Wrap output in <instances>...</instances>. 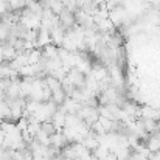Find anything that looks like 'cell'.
<instances>
[{
	"label": "cell",
	"instance_id": "6da1fadb",
	"mask_svg": "<svg viewBox=\"0 0 160 160\" xmlns=\"http://www.w3.org/2000/svg\"><path fill=\"white\" fill-rule=\"evenodd\" d=\"M78 117H79L89 128H92V126L100 120V109L97 106H81L79 112H78Z\"/></svg>",
	"mask_w": 160,
	"mask_h": 160
},
{
	"label": "cell",
	"instance_id": "7a4b0ae2",
	"mask_svg": "<svg viewBox=\"0 0 160 160\" xmlns=\"http://www.w3.org/2000/svg\"><path fill=\"white\" fill-rule=\"evenodd\" d=\"M86 78H87V75L79 72L76 67H73L67 72V79L75 89H84L86 87Z\"/></svg>",
	"mask_w": 160,
	"mask_h": 160
},
{
	"label": "cell",
	"instance_id": "3957f363",
	"mask_svg": "<svg viewBox=\"0 0 160 160\" xmlns=\"http://www.w3.org/2000/svg\"><path fill=\"white\" fill-rule=\"evenodd\" d=\"M65 33H67V30L59 23V25H56L53 30L50 31V34H52V44L56 45L58 48H62V44H64V38H65Z\"/></svg>",
	"mask_w": 160,
	"mask_h": 160
},
{
	"label": "cell",
	"instance_id": "277c9868",
	"mask_svg": "<svg viewBox=\"0 0 160 160\" xmlns=\"http://www.w3.org/2000/svg\"><path fill=\"white\" fill-rule=\"evenodd\" d=\"M58 17H59V23H61L67 31L76 25V17H75V14H73V12H70L68 9H64Z\"/></svg>",
	"mask_w": 160,
	"mask_h": 160
},
{
	"label": "cell",
	"instance_id": "5b68a950",
	"mask_svg": "<svg viewBox=\"0 0 160 160\" xmlns=\"http://www.w3.org/2000/svg\"><path fill=\"white\" fill-rule=\"evenodd\" d=\"M50 145L56 148V149H59V151H62L67 145H70V142L67 140V137L62 134V131H58L56 134H53L52 137H50Z\"/></svg>",
	"mask_w": 160,
	"mask_h": 160
},
{
	"label": "cell",
	"instance_id": "8992f818",
	"mask_svg": "<svg viewBox=\"0 0 160 160\" xmlns=\"http://www.w3.org/2000/svg\"><path fill=\"white\" fill-rule=\"evenodd\" d=\"M5 98H8V100L22 98V97H20V78H17V79H12V81H11L9 87H8V89H6V92H5Z\"/></svg>",
	"mask_w": 160,
	"mask_h": 160
},
{
	"label": "cell",
	"instance_id": "52a82bcc",
	"mask_svg": "<svg viewBox=\"0 0 160 160\" xmlns=\"http://www.w3.org/2000/svg\"><path fill=\"white\" fill-rule=\"evenodd\" d=\"M81 106H82V104H81V103H78L76 100H73V98H67V100H65V103L59 107V109H61V110H64L67 115H76V113L79 112Z\"/></svg>",
	"mask_w": 160,
	"mask_h": 160
},
{
	"label": "cell",
	"instance_id": "ba28073f",
	"mask_svg": "<svg viewBox=\"0 0 160 160\" xmlns=\"http://www.w3.org/2000/svg\"><path fill=\"white\" fill-rule=\"evenodd\" d=\"M48 44H52V34H50V31L48 30H45V28H41L39 30V34H38V42H36V48H44V47H47Z\"/></svg>",
	"mask_w": 160,
	"mask_h": 160
},
{
	"label": "cell",
	"instance_id": "9c48e42d",
	"mask_svg": "<svg viewBox=\"0 0 160 160\" xmlns=\"http://www.w3.org/2000/svg\"><path fill=\"white\" fill-rule=\"evenodd\" d=\"M65 121H67V113L64 110L58 109L56 113L53 115V118H52V123H53V126L56 128V131H62L65 128Z\"/></svg>",
	"mask_w": 160,
	"mask_h": 160
},
{
	"label": "cell",
	"instance_id": "30bf717a",
	"mask_svg": "<svg viewBox=\"0 0 160 160\" xmlns=\"http://www.w3.org/2000/svg\"><path fill=\"white\" fill-rule=\"evenodd\" d=\"M146 148L152 152H159L160 151V132L157 131L156 134H151L149 138L146 140Z\"/></svg>",
	"mask_w": 160,
	"mask_h": 160
},
{
	"label": "cell",
	"instance_id": "8fae6325",
	"mask_svg": "<svg viewBox=\"0 0 160 160\" xmlns=\"http://www.w3.org/2000/svg\"><path fill=\"white\" fill-rule=\"evenodd\" d=\"M82 145H84V148H86V149H89L90 152H93V151L100 146V138H98L93 132H90V134L82 140Z\"/></svg>",
	"mask_w": 160,
	"mask_h": 160
},
{
	"label": "cell",
	"instance_id": "7c38bea8",
	"mask_svg": "<svg viewBox=\"0 0 160 160\" xmlns=\"http://www.w3.org/2000/svg\"><path fill=\"white\" fill-rule=\"evenodd\" d=\"M3 45V62H11V61H14L16 59V56H17V52H16V48L12 47V45H9V44H2Z\"/></svg>",
	"mask_w": 160,
	"mask_h": 160
},
{
	"label": "cell",
	"instance_id": "4fadbf2b",
	"mask_svg": "<svg viewBox=\"0 0 160 160\" xmlns=\"http://www.w3.org/2000/svg\"><path fill=\"white\" fill-rule=\"evenodd\" d=\"M42 56L45 59H56V58H59V48L53 44H48L47 47L42 48Z\"/></svg>",
	"mask_w": 160,
	"mask_h": 160
},
{
	"label": "cell",
	"instance_id": "5bb4252c",
	"mask_svg": "<svg viewBox=\"0 0 160 160\" xmlns=\"http://www.w3.org/2000/svg\"><path fill=\"white\" fill-rule=\"evenodd\" d=\"M67 98H68V97H67V93L64 92V89H61V90H58V92H53L52 101H53L58 107H61L64 103H65V100H67Z\"/></svg>",
	"mask_w": 160,
	"mask_h": 160
},
{
	"label": "cell",
	"instance_id": "9a60e30c",
	"mask_svg": "<svg viewBox=\"0 0 160 160\" xmlns=\"http://www.w3.org/2000/svg\"><path fill=\"white\" fill-rule=\"evenodd\" d=\"M9 38H11V27L0 23V44H6Z\"/></svg>",
	"mask_w": 160,
	"mask_h": 160
},
{
	"label": "cell",
	"instance_id": "2e32d148",
	"mask_svg": "<svg viewBox=\"0 0 160 160\" xmlns=\"http://www.w3.org/2000/svg\"><path fill=\"white\" fill-rule=\"evenodd\" d=\"M45 82H47V86L50 87L52 92H58V90L62 89V82L59 79L53 78V76H45Z\"/></svg>",
	"mask_w": 160,
	"mask_h": 160
},
{
	"label": "cell",
	"instance_id": "e0dca14e",
	"mask_svg": "<svg viewBox=\"0 0 160 160\" xmlns=\"http://www.w3.org/2000/svg\"><path fill=\"white\" fill-rule=\"evenodd\" d=\"M48 8L53 11L56 16H59V14H61V12L65 9V5H64V2H62V0H50Z\"/></svg>",
	"mask_w": 160,
	"mask_h": 160
},
{
	"label": "cell",
	"instance_id": "ac0fdd59",
	"mask_svg": "<svg viewBox=\"0 0 160 160\" xmlns=\"http://www.w3.org/2000/svg\"><path fill=\"white\" fill-rule=\"evenodd\" d=\"M6 2H8L11 11H14V12H19V11H22V9L27 8L25 0H6Z\"/></svg>",
	"mask_w": 160,
	"mask_h": 160
},
{
	"label": "cell",
	"instance_id": "d6986e66",
	"mask_svg": "<svg viewBox=\"0 0 160 160\" xmlns=\"http://www.w3.org/2000/svg\"><path fill=\"white\" fill-rule=\"evenodd\" d=\"M34 140L38 142V143H41V145H45V146H50V135L48 134H45L42 129L34 135Z\"/></svg>",
	"mask_w": 160,
	"mask_h": 160
},
{
	"label": "cell",
	"instance_id": "ffe728a7",
	"mask_svg": "<svg viewBox=\"0 0 160 160\" xmlns=\"http://www.w3.org/2000/svg\"><path fill=\"white\" fill-rule=\"evenodd\" d=\"M41 129L45 132V134H48L50 137L53 135V134H56L58 131H56V128L53 126V123L52 121H45V123H41Z\"/></svg>",
	"mask_w": 160,
	"mask_h": 160
},
{
	"label": "cell",
	"instance_id": "44dd1931",
	"mask_svg": "<svg viewBox=\"0 0 160 160\" xmlns=\"http://www.w3.org/2000/svg\"><path fill=\"white\" fill-rule=\"evenodd\" d=\"M9 11H11V8H9L8 2H6V0H0V19H2L3 16H6Z\"/></svg>",
	"mask_w": 160,
	"mask_h": 160
},
{
	"label": "cell",
	"instance_id": "7402d4cb",
	"mask_svg": "<svg viewBox=\"0 0 160 160\" xmlns=\"http://www.w3.org/2000/svg\"><path fill=\"white\" fill-rule=\"evenodd\" d=\"M5 138H6V134H5V132H3V129L0 128V146L5 143Z\"/></svg>",
	"mask_w": 160,
	"mask_h": 160
},
{
	"label": "cell",
	"instance_id": "603a6c76",
	"mask_svg": "<svg viewBox=\"0 0 160 160\" xmlns=\"http://www.w3.org/2000/svg\"><path fill=\"white\" fill-rule=\"evenodd\" d=\"M159 132H160V123H159Z\"/></svg>",
	"mask_w": 160,
	"mask_h": 160
},
{
	"label": "cell",
	"instance_id": "cb8c5ba5",
	"mask_svg": "<svg viewBox=\"0 0 160 160\" xmlns=\"http://www.w3.org/2000/svg\"><path fill=\"white\" fill-rule=\"evenodd\" d=\"M0 23H2V20H0Z\"/></svg>",
	"mask_w": 160,
	"mask_h": 160
}]
</instances>
